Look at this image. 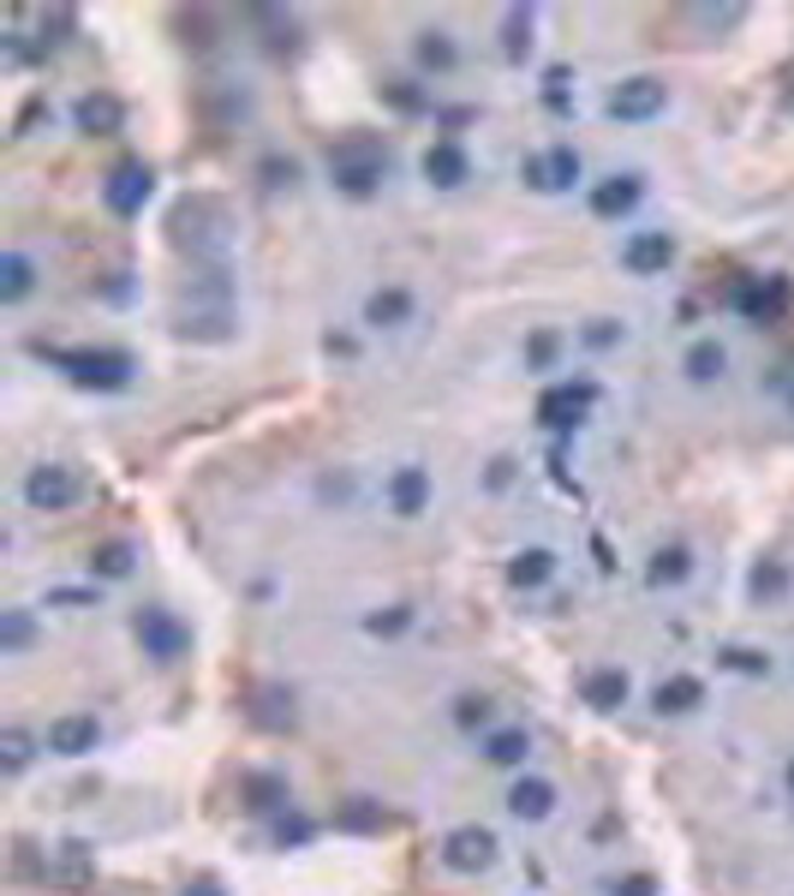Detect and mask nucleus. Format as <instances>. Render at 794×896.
Segmentation results:
<instances>
[{
  "instance_id": "obj_26",
  "label": "nucleus",
  "mask_w": 794,
  "mask_h": 896,
  "mask_svg": "<svg viewBox=\"0 0 794 896\" xmlns=\"http://www.w3.org/2000/svg\"><path fill=\"white\" fill-rule=\"evenodd\" d=\"M687 574H694V556H687V544H663L657 556H651L645 580H651V586H682Z\"/></svg>"
},
{
  "instance_id": "obj_2",
  "label": "nucleus",
  "mask_w": 794,
  "mask_h": 896,
  "mask_svg": "<svg viewBox=\"0 0 794 896\" xmlns=\"http://www.w3.org/2000/svg\"><path fill=\"white\" fill-rule=\"evenodd\" d=\"M48 365H60L84 389H126L132 382V358L114 347H48Z\"/></svg>"
},
{
  "instance_id": "obj_9",
  "label": "nucleus",
  "mask_w": 794,
  "mask_h": 896,
  "mask_svg": "<svg viewBox=\"0 0 794 896\" xmlns=\"http://www.w3.org/2000/svg\"><path fill=\"white\" fill-rule=\"evenodd\" d=\"M789 299H794V287H789L783 275H771V281H740V287H735V311L752 317V323H777V317L789 311Z\"/></svg>"
},
{
  "instance_id": "obj_17",
  "label": "nucleus",
  "mask_w": 794,
  "mask_h": 896,
  "mask_svg": "<svg viewBox=\"0 0 794 896\" xmlns=\"http://www.w3.org/2000/svg\"><path fill=\"white\" fill-rule=\"evenodd\" d=\"M239 801H246L251 813H281V806H287V777L281 771H246L239 777Z\"/></svg>"
},
{
  "instance_id": "obj_21",
  "label": "nucleus",
  "mask_w": 794,
  "mask_h": 896,
  "mask_svg": "<svg viewBox=\"0 0 794 896\" xmlns=\"http://www.w3.org/2000/svg\"><path fill=\"white\" fill-rule=\"evenodd\" d=\"M120 120H126V108H120L114 96H84V102H79V132H90V138L120 132Z\"/></svg>"
},
{
  "instance_id": "obj_22",
  "label": "nucleus",
  "mask_w": 794,
  "mask_h": 896,
  "mask_svg": "<svg viewBox=\"0 0 794 896\" xmlns=\"http://www.w3.org/2000/svg\"><path fill=\"white\" fill-rule=\"evenodd\" d=\"M699 699H706V687H699V675H669V682L657 687V699H651V706H657L663 717H682V711H694Z\"/></svg>"
},
{
  "instance_id": "obj_30",
  "label": "nucleus",
  "mask_w": 794,
  "mask_h": 896,
  "mask_svg": "<svg viewBox=\"0 0 794 896\" xmlns=\"http://www.w3.org/2000/svg\"><path fill=\"white\" fill-rule=\"evenodd\" d=\"M335 825H341V830H382V825H389V813H382L377 801H347V806L335 813Z\"/></svg>"
},
{
  "instance_id": "obj_38",
  "label": "nucleus",
  "mask_w": 794,
  "mask_h": 896,
  "mask_svg": "<svg viewBox=\"0 0 794 896\" xmlns=\"http://www.w3.org/2000/svg\"><path fill=\"white\" fill-rule=\"evenodd\" d=\"M275 842H281V849H299V842H311V818H299V813H281V825H275Z\"/></svg>"
},
{
  "instance_id": "obj_34",
  "label": "nucleus",
  "mask_w": 794,
  "mask_h": 896,
  "mask_svg": "<svg viewBox=\"0 0 794 896\" xmlns=\"http://www.w3.org/2000/svg\"><path fill=\"white\" fill-rule=\"evenodd\" d=\"M0 765H7V771H24V765H31V735H24V729H7V735H0Z\"/></svg>"
},
{
  "instance_id": "obj_27",
  "label": "nucleus",
  "mask_w": 794,
  "mask_h": 896,
  "mask_svg": "<svg viewBox=\"0 0 794 896\" xmlns=\"http://www.w3.org/2000/svg\"><path fill=\"white\" fill-rule=\"evenodd\" d=\"M413 55H418V67L425 72H454V60H460V48L448 43V31H418V43H413Z\"/></svg>"
},
{
  "instance_id": "obj_41",
  "label": "nucleus",
  "mask_w": 794,
  "mask_h": 896,
  "mask_svg": "<svg viewBox=\"0 0 794 896\" xmlns=\"http://www.w3.org/2000/svg\"><path fill=\"white\" fill-rule=\"evenodd\" d=\"M585 341H592V347H616V341H621V329L609 323V317H597V323L585 329Z\"/></svg>"
},
{
  "instance_id": "obj_28",
  "label": "nucleus",
  "mask_w": 794,
  "mask_h": 896,
  "mask_svg": "<svg viewBox=\"0 0 794 896\" xmlns=\"http://www.w3.org/2000/svg\"><path fill=\"white\" fill-rule=\"evenodd\" d=\"M132 562H138L132 544H120V538L90 550V574H96V580H126V574H132Z\"/></svg>"
},
{
  "instance_id": "obj_1",
  "label": "nucleus",
  "mask_w": 794,
  "mask_h": 896,
  "mask_svg": "<svg viewBox=\"0 0 794 896\" xmlns=\"http://www.w3.org/2000/svg\"><path fill=\"white\" fill-rule=\"evenodd\" d=\"M329 179H335V191H347V198H370V191L389 179V150H382L377 138H341V144L329 150Z\"/></svg>"
},
{
  "instance_id": "obj_8",
  "label": "nucleus",
  "mask_w": 794,
  "mask_h": 896,
  "mask_svg": "<svg viewBox=\"0 0 794 896\" xmlns=\"http://www.w3.org/2000/svg\"><path fill=\"white\" fill-rule=\"evenodd\" d=\"M96 741H102L96 717H90V711H67V717H55V723H48L43 747L60 753V759H84V753H96Z\"/></svg>"
},
{
  "instance_id": "obj_33",
  "label": "nucleus",
  "mask_w": 794,
  "mask_h": 896,
  "mask_svg": "<svg viewBox=\"0 0 794 896\" xmlns=\"http://www.w3.org/2000/svg\"><path fill=\"white\" fill-rule=\"evenodd\" d=\"M382 96H389L394 114H418V108H425V90H413V79H389V84H382Z\"/></svg>"
},
{
  "instance_id": "obj_6",
  "label": "nucleus",
  "mask_w": 794,
  "mask_h": 896,
  "mask_svg": "<svg viewBox=\"0 0 794 896\" xmlns=\"http://www.w3.org/2000/svg\"><path fill=\"white\" fill-rule=\"evenodd\" d=\"M592 401H597V389H592V382H556V389H544V394H537V418H544L549 431L580 425V418L592 413Z\"/></svg>"
},
{
  "instance_id": "obj_11",
  "label": "nucleus",
  "mask_w": 794,
  "mask_h": 896,
  "mask_svg": "<svg viewBox=\"0 0 794 896\" xmlns=\"http://www.w3.org/2000/svg\"><path fill=\"white\" fill-rule=\"evenodd\" d=\"M520 174H526L532 191H568V186H580V156H573L568 144H556V150H544V156H532Z\"/></svg>"
},
{
  "instance_id": "obj_32",
  "label": "nucleus",
  "mask_w": 794,
  "mask_h": 896,
  "mask_svg": "<svg viewBox=\"0 0 794 896\" xmlns=\"http://www.w3.org/2000/svg\"><path fill=\"white\" fill-rule=\"evenodd\" d=\"M31 639H36V627H31L24 610H7V616H0V646H7V651H24Z\"/></svg>"
},
{
  "instance_id": "obj_19",
  "label": "nucleus",
  "mask_w": 794,
  "mask_h": 896,
  "mask_svg": "<svg viewBox=\"0 0 794 896\" xmlns=\"http://www.w3.org/2000/svg\"><path fill=\"white\" fill-rule=\"evenodd\" d=\"M406 317H413V293L406 287H377L365 299V323L370 329H401Z\"/></svg>"
},
{
  "instance_id": "obj_10",
  "label": "nucleus",
  "mask_w": 794,
  "mask_h": 896,
  "mask_svg": "<svg viewBox=\"0 0 794 896\" xmlns=\"http://www.w3.org/2000/svg\"><path fill=\"white\" fill-rule=\"evenodd\" d=\"M663 108H669V90L657 79H621L609 90V114H616V120H651V114H663Z\"/></svg>"
},
{
  "instance_id": "obj_14",
  "label": "nucleus",
  "mask_w": 794,
  "mask_h": 896,
  "mask_svg": "<svg viewBox=\"0 0 794 896\" xmlns=\"http://www.w3.org/2000/svg\"><path fill=\"white\" fill-rule=\"evenodd\" d=\"M466 174H472V162H466V150H460L454 138H437V144L425 150V179L430 186L454 191V186H466Z\"/></svg>"
},
{
  "instance_id": "obj_42",
  "label": "nucleus",
  "mask_w": 794,
  "mask_h": 896,
  "mask_svg": "<svg viewBox=\"0 0 794 896\" xmlns=\"http://www.w3.org/2000/svg\"><path fill=\"white\" fill-rule=\"evenodd\" d=\"M549 353H556V335H532V347H526L532 365H549Z\"/></svg>"
},
{
  "instance_id": "obj_35",
  "label": "nucleus",
  "mask_w": 794,
  "mask_h": 896,
  "mask_svg": "<svg viewBox=\"0 0 794 896\" xmlns=\"http://www.w3.org/2000/svg\"><path fill=\"white\" fill-rule=\"evenodd\" d=\"M365 627H370V634H382V639H389V634H406V627H413V610H406V604H389V610H377V616H365Z\"/></svg>"
},
{
  "instance_id": "obj_25",
  "label": "nucleus",
  "mask_w": 794,
  "mask_h": 896,
  "mask_svg": "<svg viewBox=\"0 0 794 896\" xmlns=\"http://www.w3.org/2000/svg\"><path fill=\"white\" fill-rule=\"evenodd\" d=\"M31 287H36V263L24 258V251H7V258H0V299L19 305Z\"/></svg>"
},
{
  "instance_id": "obj_7",
  "label": "nucleus",
  "mask_w": 794,
  "mask_h": 896,
  "mask_svg": "<svg viewBox=\"0 0 794 896\" xmlns=\"http://www.w3.org/2000/svg\"><path fill=\"white\" fill-rule=\"evenodd\" d=\"M150 191H156V174H150L144 162H120V168L108 174V186H102V198H108L114 215H138L150 203Z\"/></svg>"
},
{
  "instance_id": "obj_16",
  "label": "nucleus",
  "mask_w": 794,
  "mask_h": 896,
  "mask_svg": "<svg viewBox=\"0 0 794 896\" xmlns=\"http://www.w3.org/2000/svg\"><path fill=\"white\" fill-rule=\"evenodd\" d=\"M639 203V174H609L592 186V210L604 215V222H616V215H627Z\"/></svg>"
},
{
  "instance_id": "obj_40",
  "label": "nucleus",
  "mask_w": 794,
  "mask_h": 896,
  "mask_svg": "<svg viewBox=\"0 0 794 896\" xmlns=\"http://www.w3.org/2000/svg\"><path fill=\"white\" fill-rule=\"evenodd\" d=\"M609 896H657V879H651V873H627V879L609 885Z\"/></svg>"
},
{
  "instance_id": "obj_13",
  "label": "nucleus",
  "mask_w": 794,
  "mask_h": 896,
  "mask_svg": "<svg viewBox=\"0 0 794 896\" xmlns=\"http://www.w3.org/2000/svg\"><path fill=\"white\" fill-rule=\"evenodd\" d=\"M675 263V239L669 234H633L621 246V269L627 275H663Z\"/></svg>"
},
{
  "instance_id": "obj_36",
  "label": "nucleus",
  "mask_w": 794,
  "mask_h": 896,
  "mask_svg": "<svg viewBox=\"0 0 794 896\" xmlns=\"http://www.w3.org/2000/svg\"><path fill=\"white\" fill-rule=\"evenodd\" d=\"M48 604H60V610H96L102 592H96V586H55V592H48Z\"/></svg>"
},
{
  "instance_id": "obj_29",
  "label": "nucleus",
  "mask_w": 794,
  "mask_h": 896,
  "mask_svg": "<svg viewBox=\"0 0 794 896\" xmlns=\"http://www.w3.org/2000/svg\"><path fill=\"white\" fill-rule=\"evenodd\" d=\"M526 48H532V7H508V19H502V55L508 60H526Z\"/></svg>"
},
{
  "instance_id": "obj_23",
  "label": "nucleus",
  "mask_w": 794,
  "mask_h": 896,
  "mask_svg": "<svg viewBox=\"0 0 794 896\" xmlns=\"http://www.w3.org/2000/svg\"><path fill=\"white\" fill-rule=\"evenodd\" d=\"M526 753H532L526 729H490V735H484V759L490 765H526Z\"/></svg>"
},
{
  "instance_id": "obj_18",
  "label": "nucleus",
  "mask_w": 794,
  "mask_h": 896,
  "mask_svg": "<svg viewBox=\"0 0 794 896\" xmlns=\"http://www.w3.org/2000/svg\"><path fill=\"white\" fill-rule=\"evenodd\" d=\"M508 813H514V818H532V825H537V818L556 813V789H549L544 777H520V783L508 789Z\"/></svg>"
},
{
  "instance_id": "obj_12",
  "label": "nucleus",
  "mask_w": 794,
  "mask_h": 896,
  "mask_svg": "<svg viewBox=\"0 0 794 896\" xmlns=\"http://www.w3.org/2000/svg\"><path fill=\"white\" fill-rule=\"evenodd\" d=\"M382 491H389V515L418 520V515L430 508V472H425V467H394Z\"/></svg>"
},
{
  "instance_id": "obj_4",
  "label": "nucleus",
  "mask_w": 794,
  "mask_h": 896,
  "mask_svg": "<svg viewBox=\"0 0 794 896\" xmlns=\"http://www.w3.org/2000/svg\"><path fill=\"white\" fill-rule=\"evenodd\" d=\"M79 472L60 467V460H48V467H31V479H24V503L36 508V515H60V508L79 503Z\"/></svg>"
},
{
  "instance_id": "obj_3",
  "label": "nucleus",
  "mask_w": 794,
  "mask_h": 896,
  "mask_svg": "<svg viewBox=\"0 0 794 896\" xmlns=\"http://www.w3.org/2000/svg\"><path fill=\"white\" fill-rule=\"evenodd\" d=\"M138 646H144V658H156V663H179L186 646H191V634H186V622H179L174 610L144 604L138 610Z\"/></svg>"
},
{
  "instance_id": "obj_31",
  "label": "nucleus",
  "mask_w": 794,
  "mask_h": 896,
  "mask_svg": "<svg viewBox=\"0 0 794 896\" xmlns=\"http://www.w3.org/2000/svg\"><path fill=\"white\" fill-rule=\"evenodd\" d=\"M716 663H723V670H735V675H771V658H765V651H752V646H723V651H716Z\"/></svg>"
},
{
  "instance_id": "obj_44",
  "label": "nucleus",
  "mask_w": 794,
  "mask_h": 896,
  "mask_svg": "<svg viewBox=\"0 0 794 896\" xmlns=\"http://www.w3.org/2000/svg\"><path fill=\"white\" fill-rule=\"evenodd\" d=\"M179 896H222V885H215V879H198V885H186Z\"/></svg>"
},
{
  "instance_id": "obj_20",
  "label": "nucleus",
  "mask_w": 794,
  "mask_h": 896,
  "mask_svg": "<svg viewBox=\"0 0 794 896\" xmlns=\"http://www.w3.org/2000/svg\"><path fill=\"white\" fill-rule=\"evenodd\" d=\"M580 699H585L592 711H621V706H627V675H621V670H592V675L580 682Z\"/></svg>"
},
{
  "instance_id": "obj_43",
  "label": "nucleus",
  "mask_w": 794,
  "mask_h": 896,
  "mask_svg": "<svg viewBox=\"0 0 794 896\" xmlns=\"http://www.w3.org/2000/svg\"><path fill=\"white\" fill-rule=\"evenodd\" d=\"M263 174H269V186H281V179H293L299 168H293V162H263Z\"/></svg>"
},
{
  "instance_id": "obj_5",
  "label": "nucleus",
  "mask_w": 794,
  "mask_h": 896,
  "mask_svg": "<svg viewBox=\"0 0 794 896\" xmlns=\"http://www.w3.org/2000/svg\"><path fill=\"white\" fill-rule=\"evenodd\" d=\"M490 861H496V837L484 825H460L442 837V866H454V873H484Z\"/></svg>"
},
{
  "instance_id": "obj_37",
  "label": "nucleus",
  "mask_w": 794,
  "mask_h": 896,
  "mask_svg": "<svg viewBox=\"0 0 794 896\" xmlns=\"http://www.w3.org/2000/svg\"><path fill=\"white\" fill-rule=\"evenodd\" d=\"M789 586V568L783 562H765V568H752V598H777Z\"/></svg>"
},
{
  "instance_id": "obj_15",
  "label": "nucleus",
  "mask_w": 794,
  "mask_h": 896,
  "mask_svg": "<svg viewBox=\"0 0 794 896\" xmlns=\"http://www.w3.org/2000/svg\"><path fill=\"white\" fill-rule=\"evenodd\" d=\"M549 574H556V550H544V544H526L508 556V586H520V592L549 586Z\"/></svg>"
},
{
  "instance_id": "obj_39",
  "label": "nucleus",
  "mask_w": 794,
  "mask_h": 896,
  "mask_svg": "<svg viewBox=\"0 0 794 896\" xmlns=\"http://www.w3.org/2000/svg\"><path fill=\"white\" fill-rule=\"evenodd\" d=\"M454 723H466V729L490 723V699H484V694H466V699L454 706Z\"/></svg>"
},
{
  "instance_id": "obj_24",
  "label": "nucleus",
  "mask_w": 794,
  "mask_h": 896,
  "mask_svg": "<svg viewBox=\"0 0 794 896\" xmlns=\"http://www.w3.org/2000/svg\"><path fill=\"white\" fill-rule=\"evenodd\" d=\"M682 370L694 382H716L728 370V353H723V341H694V347H687V358H682Z\"/></svg>"
}]
</instances>
